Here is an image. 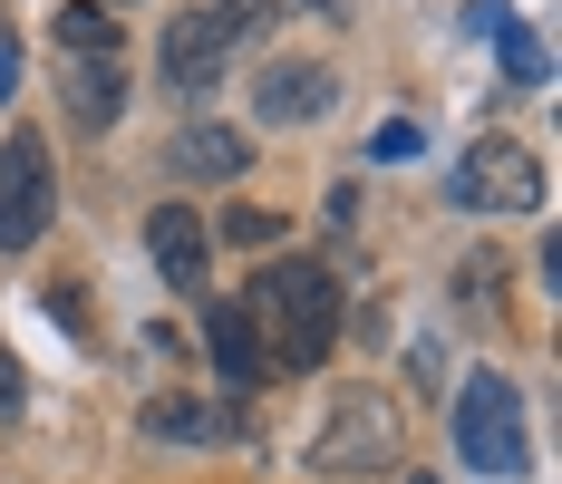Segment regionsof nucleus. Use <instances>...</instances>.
<instances>
[{
  "label": "nucleus",
  "instance_id": "nucleus-4",
  "mask_svg": "<svg viewBox=\"0 0 562 484\" xmlns=\"http://www.w3.org/2000/svg\"><path fill=\"white\" fill-rule=\"evenodd\" d=\"M252 10H262V0H204V10H184V20L166 30V78L184 88V98H204V88H214V68L243 49Z\"/></svg>",
  "mask_w": 562,
  "mask_h": 484
},
{
  "label": "nucleus",
  "instance_id": "nucleus-20",
  "mask_svg": "<svg viewBox=\"0 0 562 484\" xmlns=\"http://www.w3.org/2000/svg\"><path fill=\"white\" fill-rule=\"evenodd\" d=\"M417 484H427V475H417Z\"/></svg>",
  "mask_w": 562,
  "mask_h": 484
},
{
  "label": "nucleus",
  "instance_id": "nucleus-6",
  "mask_svg": "<svg viewBox=\"0 0 562 484\" xmlns=\"http://www.w3.org/2000/svg\"><path fill=\"white\" fill-rule=\"evenodd\" d=\"M456 204H465V214H524V204H543V165H533V146H514V136L465 146V165H456Z\"/></svg>",
  "mask_w": 562,
  "mask_h": 484
},
{
  "label": "nucleus",
  "instance_id": "nucleus-3",
  "mask_svg": "<svg viewBox=\"0 0 562 484\" xmlns=\"http://www.w3.org/2000/svg\"><path fill=\"white\" fill-rule=\"evenodd\" d=\"M456 446H465L475 475H524V465H533V446H524V397H514L495 369L465 378V397H456Z\"/></svg>",
  "mask_w": 562,
  "mask_h": 484
},
{
  "label": "nucleus",
  "instance_id": "nucleus-7",
  "mask_svg": "<svg viewBox=\"0 0 562 484\" xmlns=\"http://www.w3.org/2000/svg\"><path fill=\"white\" fill-rule=\"evenodd\" d=\"M262 116H281V126H301V116H321L339 98V78L321 68V58H262Z\"/></svg>",
  "mask_w": 562,
  "mask_h": 484
},
{
  "label": "nucleus",
  "instance_id": "nucleus-16",
  "mask_svg": "<svg viewBox=\"0 0 562 484\" xmlns=\"http://www.w3.org/2000/svg\"><path fill=\"white\" fill-rule=\"evenodd\" d=\"M369 156H379V165H397V156H417V126H407V116H389V126H379V136H369Z\"/></svg>",
  "mask_w": 562,
  "mask_h": 484
},
{
  "label": "nucleus",
  "instance_id": "nucleus-13",
  "mask_svg": "<svg viewBox=\"0 0 562 484\" xmlns=\"http://www.w3.org/2000/svg\"><path fill=\"white\" fill-rule=\"evenodd\" d=\"M58 49H68V58H108V49H116L108 10H98V0H78V10H58Z\"/></svg>",
  "mask_w": 562,
  "mask_h": 484
},
{
  "label": "nucleus",
  "instance_id": "nucleus-10",
  "mask_svg": "<svg viewBox=\"0 0 562 484\" xmlns=\"http://www.w3.org/2000/svg\"><path fill=\"white\" fill-rule=\"evenodd\" d=\"M175 165H184L194 184H233V175H243V136H233V126H184V136H175Z\"/></svg>",
  "mask_w": 562,
  "mask_h": 484
},
{
  "label": "nucleus",
  "instance_id": "nucleus-19",
  "mask_svg": "<svg viewBox=\"0 0 562 484\" xmlns=\"http://www.w3.org/2000/svg\"><path fill=\"white\" fill-rule=\"evenodd\" d=\"M291 10H330V0H291Z\"/></svg>",
  "mask_w": 562,
  "mask_h": 484
},
{
  "label": "nucleus",
  "instance_id": "nucleus-5",
  "mask_svg": "<svg viewBox=\"0 0 562 484\" xmlns=\"http://www.w3.org/2000/svg\"><path fill=\"white\" fill-rule=\"evenodd\" d=\"M58 214V184H49V146L20 126L10 146H0V252H30Z\"/></svg>",
  "mask_w": 562,
  "mask_h": 484
},
{
  "label": "nucleus",
  "instance_id": "nucleus-2",
  "mask_svg": "<svg viewBox=\"0 0 562 484\" xmlns=\"http://www.w3.org/2000/svg\"><path fill=\"white\" fill-rule=\"evenodd\" d=\"M397 446H407V417H397L389 397H379V387H339L330 427L311 436V465H321V475H389Z\"/></svg>",
  "mask_w": 562,
  "mask_h": 484
},
{
  "label": "nucleus",
  "instance_id": "nucleus-1",
  "mask_svg": "<svg viewBox=\"0 0 562 484\" xmlns=\"http://www.w3.org/2000/svg\"><path fill=\"white\" fill-rule=\"evenodd\" d=\"M243 320L262 329V339H281L272 349V369H321L330 359V339H339V271L330 262H262L252 271V301H233Z\"/></svg>",
  "mask_w": 562,
  "mask_h": 484
},
{
  "label": "nucleus",
  "instance_id": "nucleus-14",
  "mask_svg": "<svg viewBox=\"0 0 562 484\" xmlns=\"http://www.w3.org/2000/svg\"><path fill=\"white\" fill-rule=\"evenodd\" d=\"M495 49H505V68L524 78V88H543V78H553V58H543V40H533V30H514V20L495 30Z\"/></svg>",
  "mask_w": 562,
  "mask_h": 484
},
{
  "label": "nucleus",
  "instance_id": "nucleus-9",
  "mask_svg": "<svg viewBox=\"0 0 562 484\" xmlns=\"http://www.w3.org/2000/svg\"><path fill=\"white\" fill-rule=\"evenodd\" d=\"M146 252H156V271H166L175 291H194L204 281V223L184 214V204H156L146 214Z\"/></svg>",
  "mask_w": 562,
  "mask_h": 484
},
{
  "label": "nucleus",
  "instance_id": "nucleus-12",
  "mask_svg": "<svg viewBox=\"0 0 562 484\" xmlns=\"http://www.w3.org/2000/svg\"><path fill=\"white\" fill-rule=\"evenodd\" d=\"M214 359H224V378H233V387H252V378L272 369V359H262V339H252V320H243V311H214Z\"/></svg>",
  "mask_w": 562,
  "mask_h": 484
},
{
  "label": "nucleus",
  "instance_id": "nucleus-18",
  "mask_svg": "<svg viewBox=\"0 0 562 484\" xmlns=\"http://www.w3.org/2000/svg\"><path fill=\"white\" fill-rule=\"evenodd\" d=\"M0 407H20V369L10 359H0Z\"/></svg>",
  "mask_w": 562,
  "mask_h": 484
},
{
  "label": "nucleus",
  "instance_id": "nucleus-17",
  "mask_svg": "<svg viewBox=\"0 0 562 484\" xmlns=\"http://www.w3.org/2000/svg\"><path fill=\"white\" fill-rule=\"evenodd\" d=\"M10 78H20V40H10V20H0V98H10Z\"/></svg>",
  "mask_w": 562,
  "mask_h": 484
},
{
  "label": "nucleus",
  "instance_id": "nucleus-8",
  "mask_svg": "<svg viewBox=\"0 0 562 484\" xmlns=\"http://www.w3.org/2000/svg\"><path fill=\"white\" fill-rule=\"evenodd\" d=\"M116 108H126V58H68V116L88 126V136H108Z\"/></svg>",
  "mask_w": 562,
  "mask_h": 484
},
{
  "label": "nucleus",
  "instance_id": "nucleus-15",
  "mask_svg": "<svg viewBox=\"0 0 562 484\" xmlns=\"http://www.w3.org/2000/svg\"><path fill=\"white\" fill-rule=\"evenodd\" d=\"M224 233H233V243H272V233H281V214H262V204H233V214H224Z\"/></svg>",
  "mask_w": 562,
  "mask_h": 484
},
{
  "label": "nucleus",
  "instance_id": "nucleus-11",
  "mask_svg": "<svg viewBox=\"0 0 562 484\" xmlns=\"http://www.w3.org/2000/svg\"><path fill=\"white\" fill-rule=\"evenodd\" d=\"M146 436H166V446H224V407H204V397H156L146 407Z\"/></svg>",
  "mask_w": 562,
  "mask_h": 484
}]
</instances>
